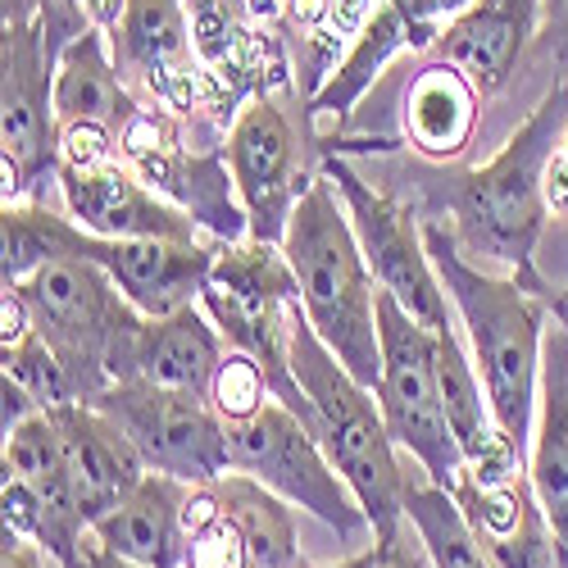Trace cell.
I'll use <instances>...</instances> for the list:
<instances>
[{
    "label": "cell",
    "mask_w": 568,
    "mask_h": 568,
    "mask_svg": "<svg viewBox=\"0 0 568 568\" xmlns=\"http://www.w3.org/2000/svg\"><path fill=\"white\" fill-rule=\"evenodd\" d=\"M568 128V73L537 101V110L514 128V136L483 164L437 178L428 192L446 210V227L464 255H483L505 277H518L528 292H546L537 273V242L546 232V169Z\"/></svg>",
    "instance_id": "cell-1"
},
{
    "label": "cell",
    "mask_w": 568,
    "mask_h": 568,
    "mask_svg": "<svg viewBox=\"0 0 568 568\" xmlns=\"http://www.w3.org/2000/svg\"><path fill=\"white\" fill-rule=\"evenodd\" d=\"M423 242L437 264L442 287L464 323L473 364L483 373V387L496 414V428L528 455L537 387H541V346H546V301L528 292L518 277L478 268L442 219H423Z\"/></svg>",
    "instance_id": "cell-2"
},
{
    "label": "cell",
    "mask_w": 568,
    "mask_h": 568,
    "mask_svg": "<svg viewBox=\"0 0 568 568\" xmlns=\"http://www.w3.org/2000/svg\"><path fill=\"white\" fill-rule=\"evenodd\" d=\"M305 318L318 342L333 351L364 387L383 377V337H377V277L359 251L346 201L327 169H318L314 186L301 196L287 236H282Z\"/></svg>",
    "instance_id": "cell-3"
},
{
    "label": "cell",
    "mask_w": 568,
    "mask_h": 568,
    "mask_svg": "<svg viewBox=\"0 0 568 568\" xmlns=\"http://www.w3.org/2000/svg\"><path fill=\"white\" fill-rule=\"evenodd\" d=\"M292 373L305 392L310 428H314L323 455L333 459V468L351 483L355 500L364 505L368 524H373V541L387 546L405 524L409 468L396 455L400 446L392 442V428H387L373 387H364L359 377L318 342V333L305 318V305L296 310V323H292Z\"/></svg>",
    "instance_id": "cell-4"
},
{
    "label": "cell",
    "mask_w": 568,
    "mask_h": 568,
    "mask_svg": "<svg viewBox=\"0 0 568 568\" xmlns=\"http://www.w3.org/2000/svg\"><path fill=\"white\" fill-rule=\"evenodd\" d=\"M6 292L23 301L32 333L60 355L73 400H97L114 383V355L141 323V314L114 287V277L82 255H55Z\"/></svg>",
    "instance_id": "cell-5"
},
{
    "label": "cell",
    "mask_w": 568,
    "mask_h": 568,
    "mask_svg": "<svg viewBox=\"0 0 568 568\" xmlns=\"http://www.w3.org/2000/svg\"><path fill=\"white\" fill-rule=\"evenodd\" d=\"M201 310L214 318L232 351H246L264 377L273 400L296 409L310 423L305 392L292 373V323L301 310V282L273 242H219L214 273L201 292Z\"/></svg>",
    "instance_id": "cell-6"
},
{
    "label": "cell",
    "mask_w": 568,
    "mask_h": 568,
    "mask_svg": "<svg viewBox=\"0 0 568 568\" xmlns=\"http://www.w3.org/2000/svg\"><path fill=\"white\" fill-rule=\"evenodd\" d=\"M114 64L132 97L178 114L182 123L223 132L246 101L201 60L186 0H128L119 28L110 32Z\"/></svg>",
    "instance_id": "cell-7"
},
{
    "label": "cell",
    "mask_w": 568,
    "mask_h": 568,
    "mask_svg": "<svg viewBox=\"0 0 568 568\" xmlns=\"http://www.w3.org/2000/svg\"><path fill=\"white\" fill-rule=\"evenodd\" d=\"M227 450H232L236 473H251L255 483L277 491L287 505L314 514L346 546H364V541L373 546V524L364 505L355 500L351 483L323 455L314 428L296 409H287L282 400H268L260 414L227 423Z\"/></svg>",
    "instance_id": "cell-8"
},
{
    "label": "cell",
    "mask_w": 568,
    "mask_h": 568,
    "mask_svg": "<svg viewBox=\"0 0 568 568\" xmlns=\"http://www.w3.org/2000/svg\"><path fill=\"white\" fill-rule=\"evenodd\" d=\"M377 337H383V377H377V405L392 428V442L428 473L437 487H455L464 473V450L446 418L442 377H437V333L400 310L392 292L377 287Z\"/></svg>",
    "instance_id": "cell-9"
},
{
    "label": "cell",
    "mask_w": 568,
    "mask_h": 568,
    "mask_svg": "<svg viewBox=\"0 0 568 568\" xmlns=\"http://www.w3.org/2000/svg\"><path fill=\"white\" fill-rule=\"evenodd\" d=\"M0 178L6 205L32 201L41 182H60L55 55L41 19L0 32Z\"/></svg>",
    "instance_id": "cell-10"
},
{
    "label": "cell",
    "mask_w": 568,
    "mask_h": 568,
    "mask_svg": "<svg viewBox=\"0 0 568 568\" xmlns=\"http://www.w3.org/2000/svg\"><path fill=\"white\" fill-rule=\"evenodd\" d=\"M87 405H97L119 423L123 437L136 446V455L146 459V468L169 473V478L186 487H205L232 468L227 423L201 396L128 377V383H110Z\"/></svg>",
    "instance_id": "cell-11"
},
{
    "label": "cell",
    "mask_w": 568,
    "mask_h": 568,
    "mask_svg": "<svg viewBox=\"0 0 568 568\" xmlns=\"http://www.w3.org/2000/svg\"><path fill=\"white\" fill-rule=\"evenodd\" d=\"M323 169L333 173L337 192L346 201L351 227L359 236V251L377 277V287L392 292L400 301V310L409 318H418L428 333H442V327L455 323V305L437 277V264L428 255V242H423V223L414 219V210H405L396 196L368 186L346 160L323 155Z\"/></svg>",
    "instance_id": "cell-12"
},
{
    "label": "cell",
    "mask_w": 568,
    "mask_h": 568,
    "mask_svg": "<svg viewBox=\"0 0 568 568\" xmlns=\"http://www.w3.org/2000/svg\"><path fill=\"white\" fill-rule=\"evenodd\" d=\"M223 160L236 182V201L251 219V236L282 246L301 196L318 178L310 164V141L296 136V123L273 97H251L223 136Z\"/></svg>",
    "instance_id": "cell-13"
},
{
    "label": "cell",
    "mask_w": 568,
    "mask_h": 568,
    "mask_svg": "<svg viewBox=\"0 0 568 568\" xmlns=\"http://www.w3.org/2000/svg\"><path fill=\"white\" fill-rule=\"evenodd\" d=\"M73 255L101 264L136 314L164 318L186 305H201L219 242H132V236H97L82 227Z\"/></svg>",
    "instance_id": "cell-14"
},
{
    "label": "cell",
    "mask_w": 568,
    "mask_h": 568,
    "mask_svg": "<svg viewBox=\"0 0 568 568\" xmlns=\"http://www.w3.org/2000/svg\"><path fill=\"white\" fill-rule=\"evenodd\" d=\"M60 196L69 219L97 236H132V242H201V223L141 182L123 160L101 169H60Z\"/></svg>",
    "instance_id": "cell-15"
},
{
    "label": "cell",
    "mask_w": 568,
    "mask_h": 568,
    "mask_svg": "<svg viewBox=\"0 0 568 568\" xmlns=\"http://www.w3.org/2000/svg\"><path fill=\"white\" fill-rule=\"evenodd\" d=\"M227 342L214 327V318L201 305H186L178 314L164 318H146L132 327V337L123 342V351L110 364L114 383H128V377H141V383H155L169 392H186L210 400L214 377L227 359Z\"/></svg>",
    "instance_id": "cell-16"
},
{
    "label": "cell",
    "mask_w": 568,
    "mask_h": 568,
    "mask_svg": "<svg viewBox=\"0 0 568 568\" xmlns=\"http://www.w3.org/2000/svg\"><path fill=\"white\" fill-rule=\"evenodd\" d=\"M186 19H192L201 60L242 101L292 87L287 45H282L268 19L255 14L251 0H186Z\"/></svg>",
    "instance_id": "cell-17"
},
{
    "label": "cell",
    "mask_w": 568,
    "mask_h": 568,
    "mask_svg": "<svg viewBox=\"0 0 568 568\" xmlns=\"http://www.w3.org/2000/svg\"><path fill=\"white\" fill-rule=\"evenodd\" d=\"M450 496L459 500L491 568H559V541L528 473H518L509 483H478L464 468Z\"/></svg>",
    "instance_id": "cell-18"
},
{
    "label": "cell",
    "mask_w": 568,
    "mask_h": 568,
    "mask_svg": "<svg viewBox=\"0 0 568 568\" xmlns=\"http://www.w3.org/2000/svg\"><path fill=\"white\" fill-rule=\"evenodd\" d=\"M541 28V0H468V6L442 23L433 55L464 69L483 97L509 87L528 41Z\"/></svg>",
    "instance_id": "cell-19"
},
{
    "label": "cell",
    "mask_w": 568,
    "mask_h": 568,
    "mask_svg": "<svg viewBox=\"0 0 568 568\" xmlns=\"http://www.w3.org/2000/svg\"><path fill=\"white\" fill-rule=\"evenodd\" d=\"M60 423V437H64V455H69V473H73V491L82 505L87 528L105 518L141 478H146V459L136 455V446L123 437V428L101 414L97 405H55L51 409Z\"/></svg>",
    "instance_id": "cell-20"
},
{
    "label": "cell",
    "mask_w": 568,
    "mask_h": 568,
    "mask_svg": "<svg viewBox=\"0 0 568 568\" xmlns=\"http://www.w3.org/2000/svg\"><path fill=\"white\" fill-rule=\"evenodd\" d=\"M528 478L555 528L559 559H568V333L564 327H546Z\"/></svg>",
    "instance_id": "cell-21"
},
{
    "label": "cell",
    "mask_w": 568,
    "mask_h": 568,
    "mask_svg": "<svg viewBox=\"0 0 568 568\" xmlns=\"http://www.w3.org/2000/svg\"><path fill=\"white\" fill-rule=\"evenodd\" d=\"M186 483L169 473H146L105 518L91 524L105 550L151 564V568H182V509H186Z\"/></svg>",
    "instance_id": "cell-22"
},
{
    "label": "cell",
    "mask_w": 568,
    "mask_h": 568,
    "mask_svg": "<svg viewBox=\"0 0 568 568\" xmlns=\"http://www.w3.org/2000/svg\"><path fill=\"white\" fill-rule=\"evenodd\" d=\"M483 91L446 60L423 64L405 91V141L433 164H450L473 146Z\"/></svg>",
    "instance_id": "cell-23"
},
{
    "label": "cell",
    "mask_w": 568,
    "mask_h": 568,
    "mask_svg": "<svg viewBox=\"0 0 568 568\" xmlns=\"http://www.w3.org/2000/svg\"><path fill=\"white\" fill-rule=\"evenodd\" d=\"M433 41H437V28H423V23H414L396 0H377V10L368 14V23L359 28V37L351 41V51H346V60L333 69V78H327L323 87H318V97L310 101V110H305V119L314 123V119H346L355 105H359V97L364 91L383 78V69L396 60V55H405V51H433Z\"/></svg>",
    "instance_id": "cell-24"
},
{
    "label": "cell",
    "mask_w": 568,
    "mask_h": 568,
    "mask_svg": "<svg viewBox=\"0 0 568 568\" xmlns=\"http://www.w3.org/2000/svg\"><path fill=\"white\" fill-rule=\"evenodd\" d=\"M141 110V101L128 91L110 37L101 28L82 32L55 64V123H101L110 132H123L128 119Z\"/></svg>",
    "instance_id": "cell-25"
},
{
    "label": "cell",
    "mask_w": 568,
    "mask_h": 568,
    "mask_svg": "<svg viewBox=\"0 0 568 568\" xmlns=\"http://www.w3.org/2000/svg\"><path fill=\"white\" fill-rule=\"evenodd\" d=\"M377 10V0H282V23L301 41V101L310 105L318 87L333 78V69L346 60L351 41Z\"/></svg>",
    "instance_id": "cell-26"
},
{
    "label": "cell",
    "mask_w": 568,
    "mask_h": 568,
    "mask_svg": "<svg viewBox=\"0 0 568 568\" xmlns=\"http://www.w3.org/2000/svg\"><path fill=\"white\" fill-rule=\"evenodd\" d=\"M437 377H442V400H446V418L455 428V442H459L468 464H478L496 446L500 428H496V414H491V400L483 387V373L468 359L455 323L437 333Z\"/></svg>",
    "instance_id": "cell-27"
},
{
    "label": "cell",
    "mask_w": 568,
    "mask_h": 568,
    "mask_svg": "<svg viewBox=\"0 0 568 568\" xmlns=\"http://www.w3.org/2000/svg\"><path fill=\"white\" fill-rule=\"evenodd\" d=\"M405 518L414 524L423 550H428L433 568H491L483 541L473 537L468 528V518L459 509V500L437 487L428 473L423 478H414L409 473V483H405Z\"/></svg>",
    "instance_id": "cell-28"
},
{
    "label": "cell",
    "mask_w": 568,
    "mask_h": 568,
    "mask_svg": "<svg viewBox=\"0 0 568 568\" xmlns=\"http://www.w3.org/2000/svg\"><path fill=\"white\" fill-rule=\"evenodd\" d=\"M82 223L60 219L51 210H41L32 201L23 205H6L0 210V242H6V255H0V282L14 287L19 277H28L32 268H41L55 255H73Z\"/></svg>",
    "instance_id": "cell-29"
},
{
    "label": "cell",
    "mask_w": 568,
    "mask_h": 568,
    "mask_svg": "<svg viewBox=\"0 0 568 568\" xmlns=\"http://www.w3.org/2000/svg\"><path fill=\"white\" fill-rule=\"evenodd\" d=\"M6 377H14V383L41 405V409H55V405H69L73 400V387H69V373L60 364V355L45 346L37 333L19 337L6 346Z\"/></svg>",
    "instance_id": "cell-30"
},
{
    "label": "cell",
    "mask_w": 568,
    "mask_h": 568,
    "mask_svg": "<svg viewBox=\"0 0 568 568\" xmlns=\"http://www.w3.org/2000/svg\"><path fill=\"white\" fill-rule=\"evenodd\" d=\"M268 400H273V392H268L264 368L246 351H227V359H223V368L214 377V392H210L214 414L223 423H242V418L260 414Z\"/></svg>",
    "instance_id": "cell-31"
},
{
    "label": "cell",
    "mask_w": 568,
    "mask_h": 568,
    "mask_svg": "<svg viewBox=\"0 0 568 568\" xmlns=\"http://www.w3.org/2000/svg\"><path fill=\"white\" fill-rule=\"evenodd\" d=\"M41 28H45L51 55H55V64H60L64 45H73L82 32H91V19H87L82 0H41Z\"/></svg>",
    "instance_id": "cell-32"
},
{
    "label": "cell",
    "mask_w": 568,
    "mask_h": 568,
    "mask_svg": "<svg viewBox=\"0 0 568 568\" xmlns=\"http://www.w3.org/2000/svg\"><path fill=\"white\" fill-rule=\"evenodd\" d=\"M377 550H383V564H377V568H433V559H428V550H423V541H418L409 518L400 524V532L387 546H377Z\"/></svg>",
    "instance_id": "cell-33"
},
{
    "label": "cell",
    "mask_w": 568,
    "mask_h": 568,
    "mask_svg": "<svg viewBox=\"0 0 568 568\" xmlns=\"http://www.w3.org/2000/svg\"><path fill=\"white\" fill-rule=\"evenodd\" d=\"M37 409H41V405L14 383V377H0V428H6V437L19 428L23 418H32Z\"/></svg>",
    "instance_id": "cell-34"
},
{
    "label": "cell",
    "mask_w": 568,
    "mask_h": 568,
    "mask_svg": "<svg viewBox=\"0 0 568 568\" xmlns=\"http://www.w3.org/2000/svg\"><path fill=\"white\" fill-rule=\"evenodd\" d=\"M541 28L550 37V51L568 73V0H541Z\"/></svg>",
    "instance_id": "cell-35"
},
{
    "label": "cell",
    "mask_w": 568,
    "mask_h": 568,
    "mask_svg": "<svg viewBox=\"0 0 568 568\" xmlns=\"http://www.w3.org/2000/svg\"><path fill=\"white\" fill-rule=\"evenodd\" d=\"M464 6H468V0H405L400 10H405L414 23L437 28V32H442V23H446V19H455Z\"/></svg>",
    "instance_id": "cell-36"
},
{
    "label": "cell",
    "mask_w": 568,
    "mask_h": 568,
    "mask_svg": "<svg viewBox=\"0 0 568 568\" xmlns=\"http://www.w3.org/2000/svg\"><path fill=\"white\" fill-rule=\"evenodd\" d=\"M0 568H41V546L32 537H19L6 528V550H0Z\"/></svg>",
    "instance_id": "cell-37"
},
{
    "label": "cell",
    "mask_w": 568,
    "mask_h": 568,
    "mask_svg": "<svg viewBox=\"0 0 568 568\" xmlns=\"http://www.w3.org/2000/svg\"><path fill=\"white\" fill-rule=\"evenodd\" d=\"M546 205L550 214H568V160L555 151L550 169H546Z\"/></svg>",
    "instance_id": "cell-38"
},
{
    "label": "cell",
    "mask_w": 568,
    "mask_h": 568,
    "mask_svg": "<svg viewBox=\"0 0 568 568\" xmlns=\"http://www.w3.org/2000/svg\"><path fill=\"white\" fill-rule=\"evenodd\" d=\"M82 568H151V564H136V559H123V555H114V550H105L97 537L87 532V541H82Z\"/></svg>",
    "instance_id": "cell-39"
},
{
    "label": "cell",
    "mask_w": 568,
    "mask_h": 568,
    "mask_svg": "<svg viewBox=\"0 0 568 568\" xmlns=\"http://www.w3.org/2000/svg\"><path fill=\"white\" fill-rule=\"evenodd\" d=\"M377 564H383V550H377V541H373V546L355 550V555L342 559V564H301V568H377Z\"/></svg>",
    "instance_id": "cell-40"
},
{
    "label": "cell",
    "mask_w": 568,
    "mask_h": 568,
    "mask_svg": "<svg viewBox=\"0 0 568 568\" xmlns=\"http://www.w3.org/2000/svg\"><path fill=\"white\" fill-rule=\"evenodd\" d=\"M541 301H546V310H550V318L568 333V287H546L541 292Z\"/></svg>",
    "instance_id": "cell-41"
},
{
    "label": "cell",
    "mask_w": 568,
    "mask_h": 568,
    "mask_svg": "<svg viewBox=\"0 0 568 568\" xmlns=\"http://www.w3.org/2000/svg\"><path fill=\"white\" fill-rule=\"evenodd\" d=\"M251 6H255V14H260V19H268V23L282 14V0H251Z\"/></svg>",
    "instance_id": "cell-42"
},
{
    "label": "cell",
    "mask_w": 568,
    "mask_h": 568,
    "mask_svg": "<svg viewBox=\"0 0 568 568\" xmlns=\"http://www.w3.org/2000/svg\"><path fill=\"white\" fill-rule=\"evenodd\" d=\"M559 155L568 160V128H564V136H559Z\"/></svg>",
    "instance_id": "cell-43"
},
{
    "label": "cell",
    "mask_w": 568,
    "mask_h": 568,
    "mask_svg": "<svg viewBox=\"0 0 568 568\" xmlns=\"http://www.w3.org/2000/svg\"><path fill=\"white\" fill-rule=\"evenodd\" d=\"M559 568H568V559H559Z\"/></svg>",
    "instance_id": "cell-44"
},
{
    "label": "cell",
    "mask_w": 568,
    "mask_h": 568,
    "mask_svg": "<svg viewBox=\"0 0 568 568\" xmlns=\"http://www.w3.org/2000/svg\"><path fill=\"white\" fill-rule=\"evenodd\" d=\"M396 6H405V0H396Z\"/></svg>",
    "instance_id": "cell-45"
}]
</instances>
